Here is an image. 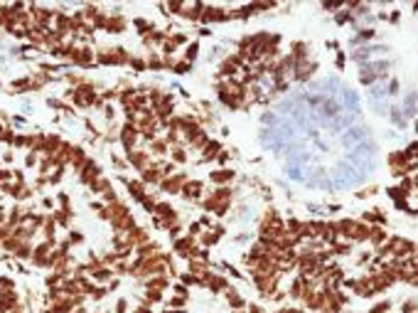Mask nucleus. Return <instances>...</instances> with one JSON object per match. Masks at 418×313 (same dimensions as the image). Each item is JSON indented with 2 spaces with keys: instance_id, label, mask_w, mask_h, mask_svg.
Returning a JSON list of instances; mask_svg holds the SVG:
<instances>
[{
  "instance_id": "f257e3e1",
  "label": "nucleus",
  "mask_w": 418,
  "mask_h": 313,
  "mask_svg": "<svg viewBox=\"0 0 418 313\" xmlns=\"http://www.w3.org/2000/svg\"><path fill=\"white\" fill-rule=\"evenodd\" d=\"M52 242H42V244H37L35 249H32V261L37 264V266H50V254H52Z\"/></svg>"
},
{
  "instance_id": "f03ea898",
  "label": "nucleus",
  "mask_w": 418,
  "mask_h": 313,
  "mask_svg": "<svg viewBox=\"0 0 418 313\" xmlns=\"http://www.w3.org/2000/svg\"><path fill=\"white\" fill-rule=\"evenodd\" d=\"M138 138H140V133H138V128L128 121L123 128H121V143H123V148L126 150H131V148H135L138 145Z\"/></svg>"
},
{
  "instance_id": "7ed1b4c3",
  "label": "nucleus",
  "mask_w": 418,
  "mask_h": 313,
  "mask_svg": "<svg viewBox=\"0 0 418 313\" xmlns=\"http://www.w3.org/2000/svg\"><path fill=\"white\" fill-rule=\"evenodd\" d=\"M204 279H202V286H207L209 291H214V293H219V291H227L229 286H227V279L224 276H219V274H202Z\"/></svg>"
},
{
  "instance_id": "20e7f679",
  "label": "nucleus",
  "mask_w": 418,
  "mask_h": 313,
  "mask_svg": "<svg viewBox=\"0 0 418 313\" xmlns=\"http://www.w3.org/2000/svg\"><path fill=\"white\" fill-rule=\"evenodd\" d=\"M202 193H204V183H202V180H189V183H184V188H182V195H184L187 200H197V198H202Z\"/></svg>"
},
{
  "instance_id": "39448f33",
  "label": "nucleus",
  "mask_w": 418,
  "mask_h": 313,
  "mask_svg": "<svg viewBox=\"0 0 418 313\" xmlns=\"http://www.w3.org/2000/svg\"><path fill=\"white\" fill-rule=\"evenodd\" d=\"M18 308V293L10 288V291H0V311H13Z\"/></svg>"
},
{
  "instance_id": "423d86ee",
  "label": "nucleus",
  "mask_w": 418,
  "mask_h": 313,
  "mask_svg": "<svg viewBox=\"0 0 418 313\" xmlns=\"http://www.w3.org/2000/svg\"><path fill=\"white\" fill-rule=\"evenodd\" d=\"M170 286V279L165 274H157V276H150L145 279V288H157V291H165Z\"/></svg>"
},
{
  "instance_id": "0eeeda50",
  "label": "nucleus",
  "mask_w": 418,
  "mask_h": 313,
  "mask_svg": "<svg viewBox=\"0 0 418 313\" xmlns=\"http://www.w3.org/2000/svg\"><path fill=\"white\" fill-rule=\"evenodd\" d=\"M89 188H91V193H94V195H104L106 190H111V180H108V178H104V175H99V178H96Z\"/></svg>"
},
{
  "instance_id": "6e6552de",
  "label": "nucleus",
  "mask_w": 418,
  "mask_h": 313,
  "mask_svg": "<svg viewBox=\"0 0 418 313\" xmlns=\"http://www.w3.org/2000/svg\"><path fill=\"white\" fill-rule=\"evenodd\" d=\"M224 293H227V301H229V306H232L234 311H241V308L246 306V301H244V298H241V296H239L234 288H227Z\"/></svg>"
},
{
  "instance_id": "1a4fd4ad",
  "label": "nucleus",
  "mask_w": 418,
  "mask_h": 313,
  "mask_svg": "<svg viewBox=\"0 0 418 313\" xmlns=\"http://www.w3.org/2000/svg\"><path fill=\"white\" fill-rule=\"evenodd\" d=\"M91 276H94L96 281H108V279L113 276V269H108V266H101V269L91 271Z\"/></svg>"
},
{
  "instance_id": "9d476101",
  "label": "nucleus",
  "mask_w": 418,
  "mask_h": 313,
  "mask_svg": "<svg viewBox=\"0 0 418 313\" xmlns=\"http://www.w3.org/2000/svg\"><path fill=\"white\" fill-rule=\"evenodd\" d=\"M184 303H187V296H182V293H175V296L170 298V308H175V311H182Z\"/></svg>"
},
{
  "instance_id": "9b49d317",
  "label": "nucleus",
  "mask_w": 418,
  "mask_h": 313,
  "mask_svg": "<svg viewBox=\"0 0 418 313\" xmlns=\"http://www.w3.org/2000/svg\"><path fill=\"white\" fill-rule=\"evenodd\" d=\"M162 298V291H157V288H148V301L145 303H157Z\"/></svg>"
},
{
  "instance_id": "f8f14e48",
  "label": "nucleus",
  "mask_w": 418,
  "mask_h": 313,
  "mask_svg": "<svg viewBox=\"0 0 418 313\" xmlns=\"http://www.w3.org/2000/svg\"><path fill=\"white\" fill-rule=\"evenodd\" d=\"M416 301H408V303H403V313H416Z\"/></svg>"
},
{
  "instance_id": "ddd939ff",
  "label": "nucleus",
  "mask_w": 418,
  "mask_h": 313,
  "mask_svg": "<svg viewBox=\"0 0 418 313\" xmlns=\"http://www.w3.org/2000/svg\"><path fill=\"white\" fill-rule=\"evenodd\" d=\"M126 308H128V301H126V298H121V301L116 303V313H126Z\"/></svg>"
},
{
  "instance_id": "4468645a",
  "label": "nucleus",
  "mask_w": 418,
  "mask_h": 313,
  "mask_svg": "<svg viewBox=\"0 0 418 313\" xmlns=\"http://www.w3.org/2000/svg\"><path fill=\"white\" fill-rule=\"evenodd\" d=\"M135 313H153V311H150V303H140V306L135 308Z\"/></svg>"
},
{
  "instance_id": "2eb2a0df",
  "label": "nucleus",
  "mask_w": 418,
  "mask_h": 313,
  "mask_svg": "<svg viewBox=\"0 0 418 313\" xmlns=\"http://www.w3.org/2000/svg\"><path fill=\"white\" fill-rule=\"evenodd\" d=\"M249 313H263L261 306H249Z\"/></svg>"
},
{
  "instance_id": "dca6fc26",
  "label": "nucleus",
  "mask_w": 418,
  "mask_h": 313,
  "mask_svg": "<svg viewBox=\"0 0 418 313\" xmlns=\"http://www.w3.org/2000/svg\"><path fill=\"white\" fill-rule=\"evenodd\" d=\"M8 313H23V311H20V308H13V311H8Z\"/></svg>"
},
{
  "instance_id": "f3484780",
  "label": "nucleus",
  "mask_w": 418,
  "mask_h": 313,
  "mask_svg": "<svg viewBox=\"0 0 418 313\" xmlns=\"http://www.w3.org/2000/svg\"><path fill=\"white\" fill-rule=\"evenodd\" d=\"M167 313H180V311H175V308H172V311H167Z\"/></svg>"
},
{
  "instance_id": "a211bd4d",
  "label": "nucleus",
  "mask_w": 418,
  "mask_h": 313,
  "mask_svg": "<svg viewBox=\"0 0 418 313\" xmlns=\"http://www.w3.org/2000/svg\"><path fill=\"white\" fill-rule=\"evenodd\" d=\"M290 313H300V311H290Z\"/></svg>"
},
{
  "instance_id": "6ab92c4d",
  "label": "nucleus",
  "mask_w": 418,
  "mask_h": 313,
  "mask_svg": "<svg viewBox=\"0 0 418 313\" xmlns=\"http://www.w3.org/2000/svg\"><path fill=\"white\" fill-rule=\"evenodd\" d=\"M234 313H241V311H234Z\"/></svg>"
}]
</instances>
